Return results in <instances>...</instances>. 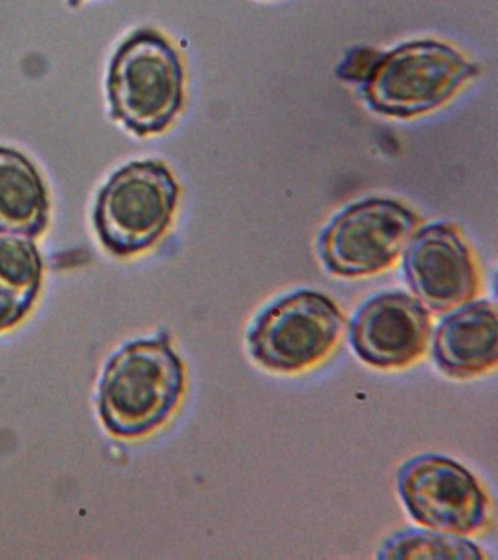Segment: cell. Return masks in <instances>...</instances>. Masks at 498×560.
I'll use <instances>...</instances> for the list:
<instances>
[{"mask_svg": "<svg viewBox=\"0 0 498 560\" xmlns=\"http://www.w3.org/2000/svg\"><path fill=\"white\" fill-rule=\"evenodd\" d=\"M185 387V365L167 335L126 345L100 383L104 427L120 438L146 436L172 418Z\"/></svg>", "mask_w": 498, "mask_h": 560, "instance_id": "1", "label": "cell"}, {"mask_svg": "<svg viewBox=\"0 0 498 560\" xmlns=\"http://www.w3.org/2000/svg\"><path fill=\"white\" fill-rule=\"evenodd\" d=\"M181 56L154 30H138L113 57L107 92L112 116L138 136L161 133L183 105Z\"/></svg>", "mask_w": 498, "mask_h": 560, "instance_id": "2", "label": "cell"}, {"mask_svg": "<svg viewBox=\"0 0 498 560\" xmlns=\"http://www.w3.org/2000/svg\"><path fill=\"white\" fill-rule=\"evenodd\" d=\"M478 73V66L448 44L419 39L379 56L361 91L374 112L410 118L448 103Z\"/></svg>", "mask_w": 498, "mask_h": 560, "instance_id": "3", "label": "cell"}, {"mask_svg": "<svg viewBox=\"0 0 498 560\" xmlns=\"http://www.w3.org/2000/svg\"><path fill=\"white\" fill-rule=\"evenodd\" d=\"M345 330L339 306L325 293L301 289L266 306L247 332L257 365L278 374H301L334 352Z\"/></svg>", "mask_w": 498, "mask_h": 560, "instance_id": "4", "label": "cell"}, {"mask_svg": "<svg viewBox=\"0 0 498 560\" xmlns=\"http://www.w3.org/2000/svg\"><path fill=\"white\" fill-rule=\"evenodd\" d=\"M181 195L161 161H137L117 171L100 191L94 225L104 247L119 257L146 252L165 234Z\"/></svg>", "mask_w": 498, "mask_h": 560, "instance_id": "5", "label": "cell"}, {"mask_svg": "<svg viewBox=\"0 0 498 560\" xmlns=\"http://www.w3.org/2000/svg\"><path fill=\"white\" fill-rule=\"evenodd\" d=\"M421 226L399 201L366 199L332 219L317 240V256L331 275L362 278L389 269Z\"/></svg>", "mask_w": 498, "mask_h": 560, "instance_id": "6", "label": "cell"}, {"mask_svg": "<svg viewBox=\"0 0 498 560\" xmlns=\"http://www.w3.org/2000/svg\"><path fill=\"white\" fill-rule=\"evenodd\" d=\"M396 486L410 518L422 527L465 537L488 525V494L478 479L452 458L417 455L402 464Z\"/></svg>", "mask_w": 498, "mask_h": 560, "instance_id": "7", "label": "cell"}, {"mask_svg": "<svg viewBox=\"0 0 498 560\" xmlns=\"http://www.w3.org/2000/svg\"><path fill=\"white\" fill-rule=\"evenodd\" d=\"M432 323L430 311L417 298L402 291L378 293L352 315L349 345L367 365L378 370H404L426 354Z\"/></svg>", "mask_w": 498, "mask_h": 560, "instance_id": "8", "label": "cell"}, {"mask_svg": "<svg viewBox=\"0 0 498 560\" xmlns=\"http://www.w3.org/2000/svg\"><path fill=\"white\" fill-rule=\"evenodd\" d=\"M404 275L415 298L437 314L465 305L479 293L471 249L449 223H431L415 232L405 247Z\"/></svg>", "mask_w": 498, "mask_h": 560, "instance_id": "9", "label": "cell"}, {"mask_svg": "<svg viewBox=\"0 0 498 560\" xmlns=\"http://www.w3.org/2000/svg\"><path fill=\"white\" fill-rule=\"evenodd\" d=\"M437 368L452 378L467 380L496 370L498 322L491 301H471L445 315L431 346Z\"/></svg>", "mask_w": 498, "mask_h": 560, "instance_id": "10", "label": "cell"}, {"mask_svg": "<svg viewBox=\"0 0 498 560\" xmlns=\"http://www.w3.org/2000/svg\"><path fill=\"white\" fill-rule=\"evenodd\" d=\"M50 201L33 162L0 147V234L36 238L49 223Z\"/></svg>", "mask_w": 498, "mask_h": 560, "instance_id": "11", "label": "cell"}, {"mask_svg": "<svg viewBox=\"0 0 498 560\" xmlns=\"http://www.w3.org/2000/svg\"><path fill=\"white\" fill-rule=\"evenodd\" d=\"M42 278V256L33 241L0 236V332L10 330L30 313Z\"/></svg>", "mask_w": 498, "mask_h": 560, "instance_id": "12", "label": "cell"}, {"mask_svg": "<svg viewBox=\"0 0 498 560\" xmlns=\"http://www.w3.org/2000/svg\"><path fill=\"white\" fill-rule=\"evenodd\" d=\"M487 555L456 534L431 528H408L393 534L380 546L378 559L383 560H484Z\"/></svg>", "mask_w": 498, "mask_h": 560, "instance_id": "13", "label": "cell"}, {"mask_svg": "<svg viewBox=\"0 0 498 560\" xmlns=\"http://www.w3.org/2000/svg\"><path fill=\"white\" fill-rule=\"evenodd\" d=\"M84 0H68V4L71 8H78Z\"/></svg>", "mask_w": 498, "mask_h": 560, "instance_id": "14", "label": "cell"}]
</instances>
